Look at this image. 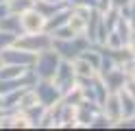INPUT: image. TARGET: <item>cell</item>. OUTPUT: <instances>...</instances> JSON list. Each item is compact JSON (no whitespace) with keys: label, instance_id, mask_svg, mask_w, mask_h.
Returning a JSON list of instances; mask_svg holds the SVG:
<instances>
[{"label":"cell","instance_id":"34","mask_svg":"<svg viewBox=\"0 0 135 131\" xmlns=\"http://www.w3.org/2000/svg\"><path fill=\"white\" fill-rule=\"evenodd\" d=\"M44 2H50V4H68V0H44Z\"/></svg>","mask_w":135,"mask_h":131},{"label":"cell","instance_id":"8","mask_svg":"<svg viewBox=\"0 0 135 131\" xmlns=\"http://www.w3.org/2000/svg\"><path fill=\"white\" fill-rule=\"evenodd\" d=\"M22 20V33H41L46 31V15H41L35 7L28 9V11H24L20 15Z\"/></svg>","mask_w":135,"mask_h":131},{"label":"cell","instance_id":"12","mask_svg":"<svg viewBox=\"0 0 135 131\" xmlns=\"http://www.w3.org/2000/svg\"><path fill=\"white\" fill-rule=\"evenodd\" d=\"M100 111H103L105 116L113 122V127H115V122L122 118V109H120V98H118V92H109V96L105 98V103L100 105Z\"/></svg>","mask_w":135,"mask_h":131},{"label":"cell","instance_id":"31","mask_svg":"<svg viewBox=\"0 0 135 131\" xmlns=\"http://www.w3.org/2000/svg\"><path fill=\"white\" fill-rule=\"evenodd\" d=\"M109 7H111V0H98V4H96L98 11H107Z\"/></svg>","mask_w":135,"mask_h":131},{"label":"cell","instance_id":"32","mask_svg":"<svg viewBox=\"0 0 135 131\" xmlns=\"http://www.w3.org/2000/svg\"><path fill=\"white\" fill-rule=\"evenodd\" d=\"M131 0H111V7H115V9H122V7H126Z\"/></svg>","mask_w":135,"mask_h":131},{"label":"cell","instance_id":"14","mask_svg":"<svg viewBox=\"0 0 135 131\" xmlns=\"http://www.w3.org/2000/svg\"><path fill=\"white\" fill-rule=\"evenodd\" d=\"M118 98H120V109H122V118H135V98L133 94L122 87L120 92H118Z\"/></svg>","mask_w":135,"mask_h":131},{"label":"cell","instance_id":"18","mask_svg":"<svg viewBox=\"0 0 135 131\" xmlns=\"http://www.w3.org/2000/svg\"><path fill=\"white\" fill-rule=\"evenodd\" d=\"M91 87H94V98H96V105H103V103H105V98L109 96V90H107L105 81L100 79V74H96L94 79H91Z\"/></svg>","mask_w":135,"mask_h":131},{"label":"cell","instance_id":"6","mask_svg":"<svg viewBox=\"0 0 135 131\" xmlns=\"http://www.w3.org/2000/svg\"><path fill=\"white\" fill-rule=\"evenodd\" d=\"M52 81H55V85L59 87V90H61V94L70 92L72 87H76V85H79V76H76V70H74L72 61L61 59V64H59V68H57V72H55V76H52Z\"/></svg>","mask_w":135,"mask_h":131},{"label":"cell","instance_id":"33","mask_svg":"<svg viewBox=\"0 0 135 131\" xmlns=\"http://www.w3.org/2000/svg\"><path fill=\"white\" fill-rule=\"evenodd\" d=\"M124 87H126V90H129V92L133 94V98H135V81H131V79H129V81H126V85H124Z\"/></svg>","mask_w":135,"mask_h":131},{"label":"cell","instance_id":"10","mask_svg":"<svg viewBox=\"0 0 135 131\" xmlns=\"http://www.w3.org/2000/svg\"><path fill=\"white\" fill-rule=\"evenodd\" d=\"M98 114H100V105H96V103L83 101V103H79L76 107H74V118H76V125L81 129H89L91 120H94Z\"/></svg>","mask_w":135,"mask_h":131},{"label":"cell","instance_id":"17","mask_svg":"<svg viewBox=\"0 0 135 131\" xmlns=\"http://www.w3.org/2000/svg\"><path fill=\"white\" fill-rule=\"evenodd\" d=\"M31 68L26 66H15V64H2L0 66V79H22Z\"/></svg>","mask_w":135,"mask_h":131},{"label":"cell","instance_id":"25","mask_svg":"<svg viewBox=\"0 0 135 131\" xmlns=\"http://www.w3.org/2000/svg\"><path fill=\"white\" fill-rule=\"evenodd\" d=\"M89 129H113V122L109 120V118L105 116L103 111H100L98 116H96L94 120H91V125H89Z\"/></svg>","mask_w":135,"mask_h":131},{"label":"cell","instance_id":"23","mask_svg":"<svg viewBox=\"0 0 135 131\" xmlns=\"http://www.w3.org/2000/svg\"><path fill=\"white\" fill-rule=\"evenodd\" d=\"M33 7H35L41 15L50 17L55 11H59V9H61V7H65V4H50V2H44V0H35V4H33Z\"/></svg>","mask_w":135,"mask_h":131},{"label":"cell","instance_id":"3","mask_svg":"<svg viewBox=\"0 0 135 131\" xmlns=\"http://www.w3.org/2000/svg\"><path fill=\"white\" fill-rule=\"evenodd\" d=\"M15 46H20L24 50H31V52H41V50H48L52 48V35L48 31H41V33H22L18 35L15 39Z\"/></svg>","mask_w":135,"mask_h":131},{"label":"cell","instance_id":"26","mask_svg":"<svg viewBox=\"0 0 135 131\" xmlns=\"http://www.w3.org/2000/svg\"><path fill=\"white\" fill-rule=\"evenodd\" d=\"M15 39H18V35L15 33H9V31H0V52H2L4 48H9L15 44Z\"/></svg>","mask_w":135,"mask_h":131},{"label":"cell","instance_id":"36","mask_svg":"<svg viewBox=\"0 0 135 131\" xmlns=\"http://www.w3.org/2000/svg\"><path fill=\"white\" fill-rule=\"evenodd\" d=\"M0 66H2V61H0Z\"/></svg>","mask_w":135,"mask_h":131},{"label":"cell","instance_id":"29","mask_svg":"<svg viewBox=\"0 0 135 131\" xmlns=\"http://www.w3.org/2000/svg\"><path fill=\"white\" fill-rule=\"evenodd\" d=\"M122 68H124L126 76H129L131 81H135V57H133V59H129V61H126V64H124Z\"/></svg>","mask_w":135,"mask_h":131},{"label":"cell","instance_id":"21","mask_svg":"<svg viewBox=\"0 0 135 131\" xmlns=\"http://www.w3.org/2000/svg\"><path fill=\"white\" fill-rule=\"evenodd\" d=\"M118 20H120V9L109 7L107 11H103V22H105V26H107V31H113L115 24H118Z\"/></svg>","mask_w":135,"mask_h":131},{"label":"cell","instance_id":"27","mask_svg":"<svg viewBox=\"0 0 135 131\" xmlns=\"http://www.w3.org/2000/svg\"><path fill=\"white\" fill-rule=\"evenodd\" d=\"M50 35H52V37H59V39H65V37H74L76 33H74L68 24H63V26H59V29H55Z\"/></svg>","mask_w":135,"mask_h":131},{"label":"cell","instance_id":"11","mask_svg":"<svg viewBox=\"0 0 135 131\" xmlns=\"http://www.w3.org/2000/svg\"><path fill=\"white\" fill-rule=\"evenodd\" d=\"M89 11L91 9L85 7H72L70 4V17H68V26L76 33V35H85V26L89 20Z\"/></svg>","mask_w":135,"mask_h":131},{"label":"cell","instance_id":"7","mask_svg":"<svg viewBox=\"0 0 135 131\" xmlns=\"http://www.w3.org/2000/svg\"><path fill=\"white\" fill-rule=\"evenodd\" d=\"M35 57H37L35 52L24 50V48H20V46H15V44L0 52V61H2V64H15V66H26V68L33 66Z\"/></svg>","mask_w":135,"mask_h":131},{"label":"cell","instance_id":"20","mask_svg":"<svg viewBox=\"0 0 135 131\" xmlns=\"http://www.w3.org/2000/svg\"><path fill=\"white\" fill-rule=\"evenodd\" d=\"M44 111H46V107L41 103L33 105V107H28V109H24V116L31 120V129H37L39 127V120H41V116H44Z\"/></svg>","mask_w":135,"mask_h":131},{"label":"cell","instance_id":"9","mask_svg":"<svg viewBox=\"0 0 135 131\" xmlns=\"http://www.w3.org/2000/svg\"><path fill=\"white\" fill-rule=\"evenodd\" d=\"M100 79L105 81L109 92H120L122 87L126 85V81H129V76H126L122 66H113V68L105 70V72H100Z\"/></svg>","mask_w":135,"mask_h":131},{"label":"cell","instance_id":"19","mask_svg":"<svg viewBox=\"0 0 135 131\" xmlns=\"http://www.w3.org/2000/svg\"><path fill=\"white\" fill-rule=\"evenodd\" d=\"M37 103H39V101H37V94H35V90H33V85H31V87H24V92H22L20 101H18V109L24 111V109L33 107V105H37Z\"/></svg>","mask_w":135,"mask_h":131},{"label":"cell","instance_id":"1","mask_svg":"<svg viewBox=\"0 0 135 131\" xmlns=\"http://www.w3.org/2000/svg\"><path fill=\"white\" fill-rule=\"evenodd\" d=\"M89 46H91V42L85 35H74V37H65V39L52 37V50H57L59 57L68 59V61H74L76 57H81Z\"/></svg>","mask_w":135,"mask_h":131},{"label":"cell","instance_id":"35","mask_svg":"<svg viewBox=\"0 0 135 131\" xmlns=\"http://www.w3.org/2000/svg\"><path fill=\"white\" fill-rule=\"evenodd\" d=\"M0 2H9V0H0Z\"/></svg>","mask_w":135,"mask_h":131},{"label":"cell","instance_id":"2","mask_svg":"<svg viewBox=\"0 0 135 131\" xmlns=\"http://www.w3.org/2000/svg\"><path fill=\"white\" fill-rule=\"evenodd\" d=\"M59 64H61V57H59V52L52 50V48H48V50H41L37 52V57L35 61H33V74H35L37 79H52L55 72H57V68Z\"/></svg>","mask_w":135,"mask_h":131},{"label":"cell","instance_id":"13","mask_svg":"<svg viewBox=\"0 0 135 131\" xmlns=\"http://www.w3.org/2000/svg\"><path fill=\"white\" fill-rule=\"evenodd\" d=\"M68 17H70V4L61 7L59 11H55L50 17H46V31H48V33H52L55 29H59V26L68 24Z\"/></svg>","mask_w":135,"mask_h":131},{"label":"cell","instance_id":"24","mask_svg":"<svg viewBox=\"0 0 135 131\" xmlns=\"http://www.w3.org/2000/svg\"><path fill=\"white\" fill-rule=\"evenodd\" d=\"M120 13H122L124 20L129 22V26L135 31V0H131V2L126 4V7H122V9H120Z\"/></svg>","mask_w":135,"mask_h":131},{"label":"cell","instance_id":"15","mask_svg":"<svg viewBox=\"0 0 135 131\" xmlns=\"http://www.w3.org/2000/svg\"><path fill=\"white\" fill-rule=\"evenodd\" d=\"M72 66H74V70H76V76H79V81L81 79H91V76H96L98 72H96V68L89 64L87 59H83V57H76L72 61Z\"/></svg>","mask_w":135,"mask_h":131},{"label":"cell","instance_id":"16","mask_svg":"<svg viewBox=\"0 0 135 131\" xmlns=\"http://www.w3.org/2000/svg\"><path fill=\"white\" fill-rule=\"evenodd\" d=\"M0 31H9L15 35H22V20L18 13H9L0 20Z\"/></svg>","mask_w":135,"mask_h":131},{"label":"cell","instance_id":"4","mask_svg":"<svg viewBox=\"0 0 135 131\" xmlns=\"http://www.w3.org/2000/svg\"><path fill=\"white\" fill-rule=\"evenodd\" d=\"M33 90H35V94H37V101L44 105V107H52V105H57L63 98L61 90L55 85L52 79H37L35 85H33Z\"/></svg>","mask_w":135,"mask_h":131},{"label":"cell","instance_id":"30","mask_svg":"<svg viewBox=\"0 0 135 131\" xmlns=\"http://www.w3.org/2000/svg\"><path fill=\"white\" fill-rule=\"evenodd\" d=\"M11 9H9V2H0V20H2L4 15H9Z\"/></svg>","mask_w":135,"mask_h":131},{"label":"cell","instance_id":"22","mask_svg":"<svg viewBox=\"0 0 135 131\" xmlns=\"http://www.w3.org/2000/svg\"><path fill=\"white\" fill-rule=\"evenodd\" d=\"M33 4H35V0H9V9H11V13H18V15H22L24 11L33 9Z\"/></svg>","mask_w":135,"mask_h":131},{"label":"cell","instance_id":"5","mask_svg":"<svg viewBox=\"0 0 135 131\" xmlns=\"http://www.w3.org/2000/svg\"><path fill=\"white\" fill-rule=\"evenodd\" d=\"M107 26L103 22V11L98 9H91L89 11V20H87V26H85V37L94 44V46H103L105 39H107Z\"/></svg>","mask_w":135,"mask_h":131},{"label":"cell","instance_id":"28","mask_svg":"<svg viewBox=\"0 0 135 131\" xmlns=\"http://www.w3.org/2000/svg\"><path fill=\"white\" fill-rule=\"evenodd\" d=\"M68 4H72V7H85V9H96L98 0H68Z\"/></svg>","mask_w":135,"mask_h":131}]
</instances>
